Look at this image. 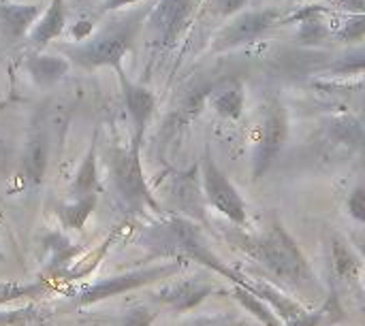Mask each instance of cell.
Instances as JSON below:
<instances>
[{
	"label": "cell",
	"instance_id": "obj_1",
	"mask_svg": "<svg viewBox=\"0 0 365 326\" xmlns=\"http://www.w3.org/2000/svg\"><path fill=\"white\" fill-rule=\"evenodd\" d=\"M235 243L246 256L257 261L274 280L295 293L302 301L314 305L325 301V290L317 280V273L312 271L299 243L280 220H272L263 233L240 235Z\"/></svg>",
	"mask_w": 365,
	"mask_h": 326
},
{
	"label": "cell",
	"instance_id": "obj_2",
	"mask_svg": "<svg viewBox=\"0 0 365 326\" xmlns=\"http://www.w3.org/2000/svg\"><path fill=\"white\" fill-rule=\"evenodd\" d=\"M154 239L160 246H167L169 252H173L180 258L186 261H195L199 265H203L205 269H210L212 273L229 280L231 284H244L246 275L237 273L235 269H231L205 241L201 228L184 218H169L165 224L156 226L154 231Z\"/></svg>",
	"mask_w": 365,
	"mask_h": 326
},
{
	"label": "cell",
	"instance_id": "obj_3",
	"mask_svg": "<svg viewBox=\"0 0 365 326\" xmlns=\"http://www.w3.org/2000/svg\"><path fill=\"white\" fill-rule=\"evenodd\" d=\"M148 13H150V9L137 11L135 15L107 28L94 41L81 45V47H64V53L81 66H90V68L113 66L115 68L118 64H122V58L130 49Z\"/></svg>",
	"mask_w": 365,
	"mask_h": 326
},
{
	"label": "cell",
	"instance_id": "obj_4",
	"mask_svg": "<svg viewBox=\"0 0 365 326\" xmlns=\"http://www.w3.org/2000/svg\"><path fill=\"white\" fill-rule=\"evenodd\" d=\"M109 164H111V175L113 184L122 196V201L135 209L137 214L143 211L145 207L158 211V203L152 196L143 167H141V141L133 139L128 147H118L111 149L109 154Z\"/></svg>",
	"mask_w": 365,
	"mask_h": 326
},
{
	"label": "cell",
	"instance_id": "obj_5",
	"mask_svg": "<svg viewBox=\"0 0 365 326\" xmlns=\"http://www.w3.org/2000/svg\"><path fill=\"white\" fill-rule=\"evenodd\" d=\"M186 258H175L171 263H160V265H154V267H143V269H137V271H128V273H122V275H113V278H107L90 288H86L83 293H79L77 297V305H94L98 301H107L111 297H120L124 293H130V290H137V288H143V286H150V284H156V282H163V280H171L175 278L184 267Z\"/></svg>",
	"mask_w": 365,
	"mask_h": 326
},
{
	"label": "cell",
	"instance_id": "obj_6",
	"mask_svg": "<svg viewBox=\"0 0 365 326\" xmlns=\"http://www.w3.org/2000/svg\"><path fill=\"white\" fill-rule=\"evenodd\" d=\"M201 182H203L205 201L218 214L229 218L235 226L248 224V207H246L240 190L233 186V182L227 177V173L216 164L210 149H205V156L201 162Z\"/></svg>",
	"mask_w": 365,
	"mask_h": 326
},
{
	"label": "cell",
	"instance_id": "obj_7",
	"mask_svg": "<svg viewBox=\"0 0 365 326\" xmlns=\"http://www.w3.org/2000/svg\"><path fill=\"white\" fill-rule=\"evenodd\" d=\"M289 141V115L280 100H272L261 124V135L252 158V177L259 182L278 160Z\"/></svg>",
	"mask_w": 365,
	"mask_h": 326
},
{
	"label": "cell",
	"instance_id": "obj_8",
	"mask_svg": "<svg viewBox=\"0 0 365 326\" xmlns=\"http://www.w3.org/2000/svg\"><path fill=\"white\" fill-rule=\"evenodd\" d=\"M282 23V13L280 9H252V11H242L231 17V21L218 32L214 49L216 51H227L235 49L242 45H248L269 32L274 26Z\"/></svg>",
	"mask_w": 365,
	"mask_h": 326
},
{
	"label": "cell",
	"instance_id": "obj_9",
	"mask_svg": "<svg viewBox=\"0 0 365 326\" xmlns=\"http://www.w3.org/2000/svg\"><path fill=\"white\" fill-rule=\"evenodd\" d=\"M199 0H160L152 15L150 26L156 32L163 47H173L188 28Z\"/></svg>",
	"mask_w": 365,
	"mask_h": 326
},
{
	"label": "cell",
	"instance_id": "obj_10",
	"mask_svg": "<svg viewBox=\"0 0 365 326\" xmlns=\"http://www.w3.org/2000/svg\"><path fill=\"white\" fill-rule=\"evenodd\" d=\"M214 295H225L222 290L216 288L214 282L205 278H182L165 286L156 299L165 305H169L173 312H190L199 307L203 301H207Z\"/></svg>",
	"mask_w": 365,
	"mask_h": 326
},
{
	"label": "cell",
	"instance_id": "obj_11",
	"mask_svg": "<svg viewBox=\"0 0 365 326\" xmlns=\"http://www.w3.org/2000/svg\"><path fill=\"white\" fill-rule=\"evenodd\" d=\"M115 70H118V79H120V85H122L124 105H126L128 115H130L133 126H135V135H133V139L143 141V135H145L148 122L152 120L154 109H156V98H154V94H152L148 88H143V85H139V83H133V81L126 77V73H124L122 64H118V66H115Z\"/></svg>",
	"mask_w": 365,
	"mask_h": 326
},
{
	"label": "cell",
	"instance_id": "obj_12",
	"mask_svg": "<svg viewBox=\"0 0 365 326\" xmlns=\"http://www.w3.org/2000/svg\"><path fill=\"white\" fill-rule=\"evenodd\" d=\"M329 261L338 284H344L346 288H359L364 278V261L344 237L334 235L329 239Z\"/></svg>",
	"mask_w": 365,
	"mask_h": 326
},
{
	"label": "cell",
	"instance_id": "obj_13",
	"mask_svg": "<svg viewBox=\"0 0 365 326\" xmlns=\"http://www.w3.org/2000/svg\"><path fill=\"white\" fill-rule=\"evenodd\" d=\"M41 13V4H0V32L6 41H15L28 32Z\"/></svg>",
	"mask_w": 365,
	"mask_h": 326
},
{
	"label": "cell",
	"instance_id": "obj_14",
	"mask_svg": "<svg viewBox=\"0 0 365 326\" xmlns=\"http://www.w3.org/2000/svg\"><path fill=\"white\" fill-rule=\"evenodd\" d=\"M329 141L349 152H365V124L351 115H338L327 126Z\"/></svg>",
	"mask_w": 365,
	"mask_h": 326
},
{
	"label": "cell",
	"instance_id": "obj_15",
	"mask_svg": "<svg viewBox=\"0 0 365 326\" xmlns=\"http://www.w3.org/2000/svg\"><path fill=\"white\" fill-rule=\"evenodd\" d=\"M47 160H49V141L45 132H36L32 135V139L26 145L24 152V160H21V169L24 175L30 184L38 186L45 177L47 171Z\"/></svg>",
	"mask_w": 365,
	"mask_h": 326
},
{
	"label": "cell",
	"instance_id": "obj_16",
	"mask_svg": "<svg viewBox=\"0 0 365 326\" xmlns=\"http://www.w3.org/2000/svg\"><path fill=\"white\" fill-rule=\"evenodd\" d=\"M231 297L242 305V310L246 314H250L252 318H257L263 326H284L282 320L278 318V314L255 293H250L248 288L240 286V284H233L231 286Z\"/></svg>",
	"mask_w": 365,
	"mask_h": 326
},
{
	"label": "cell",
	"instance_id": "obj_17",
	"mask_svg": "<svg viewBox=\"0 0 365 326\" xmlns=\"http://www.w3.org/2000/svg\"><path fill=\"white\" fill-rule=\"evenodd\" d=\"M64 26H66V0H51L45 17L32 30V43L47 45L64 30Z\"/></svg>",
	"mask_w": 365,
	"mask_h": 326
},
{
	"label": "cell",
	"instance_id": "obj_18",
	"mask_svg": "<svg viewBox=\"0 0 365 326\" xmlns=\"http://www.w3.org/2000/svg\"><path fill=\"white\" fill-rule=\"evenodd\" d=\"M244 102H246V92L240 81H231L225 88H220L212 96V107L214 111L225 117V120H237L244 113Z\"/></svg>",
	"mask_w": 365,
	"mask_h": 326
},
{
	"label": "cell",
	"instance_id": "obj_19",
	"mask_svg": "<svg viewBox=\"0 0 365 326\" xmlns=\"http://www.w3.org/2000/svg\"><path fill=\"white\" fill-rule=\"evenodd\" d=\"M26 66L38 85L56 83L68 70V62L64 58H58V56H30Z\"/></svg>",
	"mask_w": 365,
	"mask_h": 326
},
{
	"label": "cell",
	"instance_id": "obj_20",
	"mask_svg": "<svg viewBox=\"0 0 365 326\" xmlns=\"http://www.w3.org/2000/svg\"><path fill=\"white\" fill-rule=\"evenodd\" d=\"M98 190V171H96V143L92 141L81 167H79V173L75 177V184H73V192L79 196H86V194H96Z\"/></svg>",
	"mask_w": 365,
	"mask_h": 326
},
{
	"label": "cell",
	"instance_id": "obj_21",
	"mask_svg": "<svg viewBox=\"0 0 365 326\" xmlns=\"http://www.w3.org/2000/svg\"><path fill=\"white\" fill-rule=\"evenodd\" d=\"M96 203H98V194H86V196H79L73 205L60 207L62 224L66 228H73V231L83 228V224L88 222L90 214L96 209Z\"/></svg>",
	"mask_w": 365,
	"mask_h": 326
},
{
	"label": "cell",
	"instance_id": "obj_22",
	"mask_svg": "<svg viewBox=\"0 0 365 326\" xmlns=\"http://www.w3.org/2000/svg\"><path fill=\"white\" fill-rule=\"evenodd\" d=\"M325 73L331 77H355L365 73V47H357L338 56L331 64L325 66Z\"/></svg>",
	"mask_w": 365,
	"mask_h": 326
},
{
	"label": "cell",
	"instance_id": "obj_23",
	"mask_svg": "<svg viewBox=\"0 0 365 326\" xmlns=\"http://www.w3.org/2000/svg\"><path fill=\"white\" fill-rule=\"evenodd\" d=\"M45 293V284H19V282H2L0 284V305L13 303L26 297H41Z\"/></svg>",
	"mask_w": 365,
	"mask_h": 326
},
{
	"label": "cell",
	"instance_id": "obj_24",
	"mask_svg": "<svg viewBox=\"0 0 365 326\" xmlns=\"http://www.w3.org/2000/svg\"><path fill=\"white\" fill-rule=\"evenodd\" d=\"M334 36L342 43H357L365 38V13H351L334 32Z\"/></svg>",
	"mask_w": 365,
	"mask_h": 326
},
{
	"label": "cell",
	"instance_id": "obj_25",
	"mask_svg": "<svg viewBox=\"0 0 365 326\" xmlns=\"http://www.w3.org/2000/svg\"><path fill=\"white\" fill-rule=\"evenodd\" d=\"M111 241H113V237H109V239H107L98 250H96V252H92L86 261H81L79 265H75V267H73L71 271H66L64 275H66V278H73V280H79V278H86L88 273H92V271L96 269V265L101 263V258L105 256V252L109 250Z\"/></svg>",
	"mask_w": 365,
	"mask_h": 326
},
{
	"label": "cell",
	"instance_id": "obj_26",
	"mask_svg": "<svg viewBox=\"0 0 365 326\" xmlns=\"http://www.w3.org/2000/svg\"><path fill=\"white\" fill-rule=\"evenodd\" d=\"M156 316H158V314H156L154 310H150V307H145V305H139V307L126 312V314L120 318L118 326H152L156 322Z\"/></svg>",
	"mask_w": 365,
	"mask_h": 326
},
{
	"label": "cell",
	"instance_id": "obj_27",
	"mask_svg": "<svg viewBox=\"0 0 365 326\" xmlns=\"http://www.w3.org/2000/svg\"><path fill=\"white\" fill-rule=\"evenodd\" d=\"M346 211L353 220L365 224V186L353 188V192L349 194V201H346Z\"/></svg>",
	"mask_w": 365,
	"mask_h": 326
},
{
	"label": "cell",
	"instance_id": "obj_28",
	"mask_svg": "<svg viewBox=\"0 0 365 326\" xmlns=\"http://www.w3.org/2000/svg\"><path fill=\"white\" fill-rule=\"evenodd\" d=\"M190 326H248V320L237 314H216L197 318Z\"/></svg>",
	"mask_w": 365,
	"mask_h": 326
},
{
	"label": "cell",
	"instance_id": "obj_29",
	"mask_svg": "<svg viewBox=\"0 0 365 326\" xmlns=\"http://www.w3.org/2000/svg\"><path fill=\"white\" fill-rule=\"evenodd\" d=\"M34 318V310H15V312H0V326H24Z\"/></svg>",
	"mask_w": 365,
	"mask_h": 326
},
{
	"label": "cell",
	"instance_id": "obj_30",
	"mask_svg": "<svg viewBox=\"0 0 365 326\" xmlns=\"http://www.w3.org/2000/svg\"><path fill=\"white\" fill-rule=\"evenodd\" d=\"M250 0H212V6L222 17H233L248 6Z\"/></svg>",
	"mask_w": 365,
	"mask_h": 326
},
{
	"label": "cell",
	"instance_id": "obj_31",
	"mask_svg": "<svg viewBox=\"0 0 365 326\" xmlns=\"http://www.w3.org/2000/svg\"><path fill=\"white\" fill-rule=\"evenodd\" d=\"M327 312H329V301H325L317 312L310 310L304 318H299L295 325L291 326H321L323 325V320H325V316H327Z\"/></svg>",
	"mask_w": 365,
	"mask_h": 326
},
{
	"label": "cell",
	"instance_id": "obj_32",
	"mask_svg": "<svg viewBox=\"0 0 365 326\" xmlns=\"http://www.w3.org/2000/svg\"><path fill=\"white\" fill-rule=\"evenodd\" d=\"M331 4L336 9L346 11L349 15L351 13H365V0H331Z\"/></svg>",
	"mask_w": 365,
	"mask_h": 326
},
{
	"label": "cell",
	"instance_id": "obj_33",
	"mask_svg": "<svg viewBox=\"0 0 365 326\" xmlns=\"http://www.w3.org/2000/svg\"><path fill=\"white\" fill-rule=\"evenodd\" d=\"M92 32V23L90 21H79L75 28H73V36L77 38V41H81V38H86L88 34Z\"/></svg>",
	"mask_w": 365,
	"mask_h": 326
},
{
	"label": "cell",
	"instance_id": "obj_34",
	"mask_svg": "<svg viewBox=\"0 0 365 326\" xmlns=\"http://www.w3.org/2000/svg\"><path fill=\"white\" fill-rule=\"evenodd\" d=\"M135 2H139V0H105L101 11H115L120 6H128V4H135Z\"/></svg>",
	"mask_w": 365,
	"mask_h": 326
},
{
	"label": "cell",
	"instance_id": "obj_35",
	"mask_svg": "<svg viewBox=\"0 0 365 326\" xmlns=\"http://www.w3.org/2000/svg\"><path fill=\"white\" fill-rule=\"evenodd\" d=\"M359 120L365 124V100H364V105H361V117H359Z\"/></svg>",
	"mask_w": 365,
	"mask_h": 326
},
{
	"label": "cell",
	"instance_id": "obj_36",
	"mask_svg": "<svg viewBox=\"0 0 365 326\" xmlns=\"http://www.w3.org/2000/svg\"><path fill=\"white\" fill-rule=\"evenodd\" d=\"M250 2H255V4H257V2H259V0H250Z\"/></svg>",
	"mask_w": 365,
	"mask_h": 326
}]
</instances>
